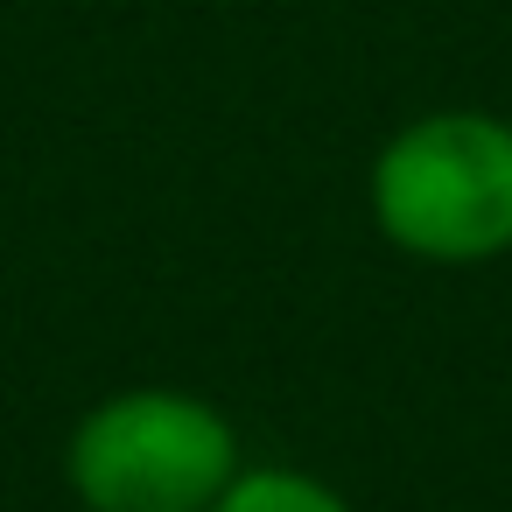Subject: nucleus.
Instances as JSON below:
<instances>
[{
	"label": "nucleus",
	"instance_id": "f257e3e1",
	"mask_svg": "<svg viewBox=\"0 0 512 512\" xmlns=\"http://www.w3.org/2000/svg\"><path fill=\"white\" fill-rule=\"evenodd\" d=\"M372 218L414 260H498L512 246V120L428 113L372 162Z\"/></svg>",
	"mask_w": 512,
	"mask_h": 512
},
{
	"label": "nucleus",
	"instance_id": "f03ea898",
	"mask_svg": "<svg viewBox=\"0 0 512 512\" xmlns=\"http://www.w3.org/2000/svg\"><path fill=\"white\" fill-rule=\"evenodd\" d=\"M64 477L85 512H211L239 477V435L197 393L134 386L71 428Z\"/></svg>",
	"mask_w": 512,
	"mask_h": 512
},
{
	"label": "nucleus",
	"instance_id": "7ed1b4c3",
	"mask_svg": "<svg viewBox=\"0 0 512 512\" xmlns=\"http://www.w3.org/2000/svg\"><path fill=\"white\" fill-rule=\"evenodd\" d=\"M211 512H351V505L302 470H239Z\"/></svg>",
	"mask_w": 512,
	"mask_h": 512
}]
</instances>
